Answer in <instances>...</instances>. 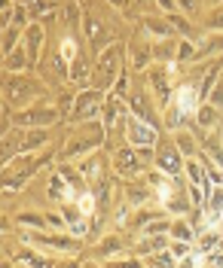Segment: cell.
Masks as SVG:
<instances>
[{
    "label": "cell",
    "instance_id": "5b68a950",
    "mask_svg": "<svg viewBox=\"0 0 223 268\" xmlns=\"http://www.w3.org/2000/svg\"><path fill=\"white\" fill-rule=\"evenodd\" d=\"M98 107H104L101 104V92H86V95H80L77 98V104H73V119H89V116H95V110Z\"/></svg>",
    "mask_w": 223,
    "mask_h": 268
},
{
    "label": "cell",
    "instance_id": "52a82bcc",
    "mask_svg": "<svg viewBox=\"0 0 223 268\" xmlns=\"http://www.w3.org/2000/svg\"><path fill=\"white\" fill-rule=\"evenodd\" d=\"M117 171L120 174H138L141 171V162L135 159V149H120L117 152Z\"/></svg>",
    "mask_w": 223,
    "mask_h": 268
},
{
    "label": "cell",
    "instance_id": "6da1fadb",
    "mask_svg": "<svg viewBox=\"0 0 223 268\" xmlns=\"http://www.w3.org/2000/svg\"><path fill=\"white\" fill-rule=\"evenodd\" d=\"M117 58H120V49H114V52H107V55L98 58V67H95V89L98 92H107L110 89V76L120 70V61Z\"/></svg>",
    "mask_w": 223,
    "mask_h": 268
},
{
    "label": "cell",
    "instance_id": "4fadbf2b",
    "mask_svg": "<svg viewBox=\"0 0 223 268\" xmlns=\"http://www.w3.org/2000/svg\"><path fill=\"white\" fill-rule=\"evenodd\" d=\"M101 110H104V113H101L104 122H114V119H117V113H120V110H117V101H107V107H101Z\"/></svg>",
    "mask_w": 223,
    "mask_h": 268
},
{
    "label": "cell",
    "instance_id": "7c38bea8",
    "mask_svg": "<svg viewBox=\"0 0 223 268\" xmlns=\"http://www.w3.org/2000/svg\"><path fill=\"white\" fill-rule=\"evenodd\" d=\"M31 61H25V52H13V58L7 61V67L10 70H22V67H28Z\"/></svg>",
    "mask_w": 223,
    "mask_h": 268
},
{
    "label": "cell",
    "instance_id": "9c48e42d",
    "mask_svg": "<svg viewBox=\"0 0 223 268\" xmlns=\"http://www.w3.org/2000/svg\"><path fill=\"white\" fill-rule=\"evenodd\" d=\"M159 168L168 171V174H177V171H180V152H174V149H159Z\"/></svg>",
    "mask_w": 223,
    "mask_h": 268
},
{
    "label": "cell",
    "instance_id": "7a4b0ae2",
    "mask_svg": "<svg viewBox=\"0 0 223 268\" xmlns=\"http://www.w3.org/2000/svg\"><path fill=\"white\" fill-rule=\"evenodd\" d=\"M28 86H34V83L22 80V76H16V80H10V86H7V92H4L7 104H13V107H22V104H28V101H31V98L37 95V89H28Z\"/></svg>",
    "mask_w": 223,
    "mask_h": 268
},
{
    "label": "cell",
    "instance_id": "3957f363",
    "mask_svg": "<svg viewBox=\"0 0 223 268\" xmlns=\"http://www.w3.org/2000/svg\"><path fill=\"white\" fill-rule=\"evenodd\" d=\"M126 137H129L132 143H138V146H153V140H156L153 128L144 125L138 116H129V119H126Z\"/></svg>",
    "mask_w": 223,
    "mask_h": 268
},
{
    "label": "cell",
    "instance_id": "5bb4252c",
    "mask_svg": "<svg viewBox=\"0 0 223 268\" xmlns=\"http://www.w3.org/2000/svg\"><path fill=\"white\" fill-rule=\"evenodd\" d=\"M61 55H64L67 61H73V37H67V40H64V46H61Z\"/></svg>",
    "mask_w": 223,
    "mask_h": 268
},
{
    "label": "cell",
    "instance_id": "ba28073f",
    "mask_svg": "<svg viewBox=\"0 0 223 268\" xmlns=\"http://www.w3.org/2000/svg\"><path fill=\"white\" fill-rule=\"evenodd\" d=\"M52 119H55V110H49V107H37L34 113H19V122H40V125H46Z\"/></svg>",
    "mask_w": 223,
    "mask_h": 268
},
{
    "label": "cell",
    "instance_id": "9a60e30c",
    "mask_svg": "<svg viewBox=\"0 0 223 268\" xmlns=\"http://www.w3.org/2000/svg\"><path fill=\"white\" fill-rule=\"evenodd\" d=\"M150 268H171V259H168L165 253H162L159 259H150Z\"/></svg>",
    "mask_w": 223,
    "mask_h": 268
},
{
    "label": "cell",
    "instance_id": "8fae6325",
    "mask_svg": "<svg viewBox=\"0 0 223 268\" xmlns=\"http://www.w3.org/2000/svg\"><path fill=\"white\" fill-rule=\"evenodd\" d=\"M40 143H46V131H34L31 137H22V146L28 149V146H40Z\"/></svg>",
    "mask_w": 223,
    "mask_h": 268
},
{
    "label": "cell",
    "instance_id": "2e32d148",
    "mask_svg": "<svg viewBox=\"0 0 223 268\" xmlns=\"http://www.w3.org/2000/svg\"><path fill=\"white\" fill-rule=\"evenodd\" d=\"M107 268H141L138 259H129V262H107Z\"/></svg>",
    "mask_w": 223,
    "mask_h": 268
},
{
    "label": "cell",
    "instance_id": "277c9868",
    "mask_svg": "<svg viewBox=\"0 0 223 268\" xmlns=\"http://www.w3.org/2000/svg\"><path fill=\"white\" fill-rule=\"evenodd\" d=\"M86 37H89L92 49H104V43L110 40V31H107L104 19H98V16H86Z\"/></svg>",
    "mask_w": 223,
    "mask_h": 268
},
{
    "label": "cell",
    "instance_id": "30bf717a",
    "mask_svg": "<svg viewBox=\"0 0 223 268\" xmlns=\"http://www.w3.org/2000/svg\"><path fill=\"white\" fill-rule=\"evenodd\" d=\"M171 235L180 238V241H190V238H193V232H190L187 222H171Z\"/></svg>",
    "mask_w": 223,
    "mask_h": 268
},
{
    "label": "cell",
    "instance_id": "8992f818",
    "mask_svg": "<svg viewBox=\"0 0 223 268\" xmlns=\"http://www.w3.org/2000/svg\"><path fill=\"white\" fill-rule=\"evenodd\" d=\"M40 43H43V28H40V25H31V28L25 31V49H28L31 64L37 61V55H40Z\"/></svg>",
    "mask_w": 223,
    "mask_h": 268
}]
</instances>
